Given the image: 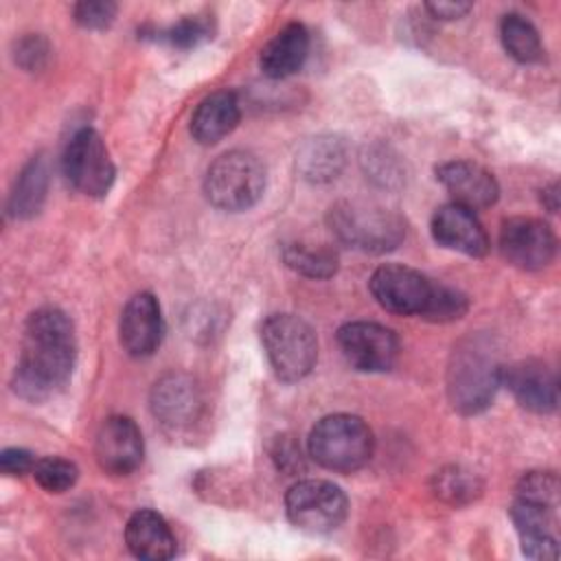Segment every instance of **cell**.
<instances>
[{"label": "cell", "instance_id": "5bb4252c", "mask_svg": "<svg viewBox=\"0 0 561 561\" xmlns=\"http://www.w3.org/2000/svg\"><path fill=\"white\" fill-rule=\"evenodd\" d=\"M162 331L164 327L158 300L147 291L131 296L118 324V337L125 353L131 357H149L160 346Z\"/></svg>", "mask_w": 561, "mask_h": 561}, {"label": "cell", "instance_id": "7402d4cb", "mask_svg": "<svg viewBox=\"0 0 561 561\" xmlns=\"http://www.w3.org/2000/svg\"><path fill=\"white\" fill-rule=\"evenodd\" d=\"M48 188V167L44 156H33L15 180L9 197V213L15 219H28L39 213Z\"/></svg>", "mask_w": 561, "mask_h": 561}, {"label": "cell", "instance_id": "ba28073f", "mask_svg": "<svg viewBox=\"0 0 561 561\" xmlns=\"http://www.w3.org/2000/svg\"><path fill=\"white\" fill-rule=\"evenodd\" d=\"M64 175L83 195L103 197L114 182V162L94 129H79L64 151Z\"/></svg>", "mask_w": 561, "mask_h": 561}, {"label": "cell", "instance_id": "3957f363", "mask_svg": "<svg viewBox=\"0 0 561 561\" xmlns=\"http://www.w3.org/2000/svg\"><path fill=\"white\" fill-rule=\"evenodd\" d=\"M375 449L370 427L355 414H329L320 419L309 434L311 458L337 473L362 469Z\"/></svg>", "mask_w": 561, "mask_h": 561}, {"label": "cell", "instance_id": "d6986e66", "mask_svg": "<svg viewBox=\"0 0 561 561\" xmlns=\"http://www.w3.org/2000/svg\"><path fill=\"white\" fill-rule=\"evenodd\" d=\"M129 552L145 561H164L175 554V535L162 515L149 508L136 511L125 526Z\"/></svg>", "mask_w": 561, "mask_h": 561}, {"label": "cell", "instance_id": "4316f807", "mask_svg": "<svg viewBox=\"0 0 561 561\" xmlns=\"http://www.w3.org/2000/svg\"><path fill=\"white\" fill-rule=\"evenodd\" d=\"M467 307H469V302H467L465 294H460L458 289H454L449 285L434 283L430 302L421 318L432 320V322H451V320L462 318Z\"/></svg>", "mask_w": 561, "mask_h": 561}, {"label": "cell", "instance_id": "7c38bea8", "mask_svg": "<svg viewBox=\"0 0 561 561\" xmlns=\"http://www.w3.org/2000/svg\"><path fill=\"white\" fill-rule=\"evenodd\" d=\"M142 434L129 416H110L101 423L94 438V458L105 473H131L142 462Z\"/></svg>", "mask_w": 561, "mask_h": 561}, {"label": "cell", "instance_id": "d6a6232c", "mask_svg": "<svg viewBox=\"0 0 561 561\" xmlns=\"http://www.w3.org/2000/svg\"><path fill=\"white\" fill-rule=\"evenodd\" d=\"M35 458L31 451L26 449H20V447H9L0 454V467L7 476H22V473H28L33 471L35 467Z\"/></svg>", "mask_w": 561, "mask_h": 561}, {"label": "cell", "instance_id": "ffe728a7", "mask_svg": "<svg viewBox=\"0 0 561 561\" xmlns=\"http://www.w3.org/2000/svg\"><path fill=\"white\" fill-rule=\"evenodd\" d=\"M309 53V33L300 22L285 24L261 50L259 66L270 79H285L300 70Z\"/></svg>", "mask_w": 561, "mask_h": 561}, {"label": "cell", "instance_id": "2e32d148", "mask_svg": "<svg viewBox=\"0 0 561 561\" xmlns=\"http://www.w3.org/2000/svg\"><path fill=\"white\" fill-rule=\"evenodd\" d=\"M432 237L438 245L467 254L484 256L489 252V237L473 210L449 202L432 217Z\"/></svg>", "mask_w": 561, "mask_h": 561}, {"label": "cell", "instance_id": "836d02e7", "mask_svg": "<svg viewBox=\"0 0 561 561\" xmlns=\"http://www.w3.org/2000/svg\"><path fill=\"white\" fill-rule=\"evenodd\" d=\"M427 13L436 20H458L471 11L469 2H447V0H436L425 4Z\"/></svg>", "mask_w": 561, "mask_h": 561}, {"label": "cell", "instance_id": "44dd1931", "mask_svg": "<svg viewBox=\"0 0 561 561\" xmlns=\"http://www.w3.org/2000/svg\"><path fill=\"white\" fill-rule=\"evenodd\" d=\"M241 118L234 92L217 90L199 101L191 116V134L199 145H215L226 138Z\"/></svg>", "mask_w": 561, "mask_h": 561}, {"label": "cell", "instance_id": "603a6c76", "mask_svg": "<svg viewBox=\"0 0 561 561\" xmlns=\"http://www.w3.org/2000/svg\"><path fill=\"white\" fill-rule=\"evenodd\" d=\"M296 164L302 178L311 182L333 180L344 167V145L337 138L318 136L300 149Z\"/></svg>", "mask_w": 561, "mask_h": 561}, {"label": "cell", "instance_id": "4dcf8cb0", "mask_svg": "<svg viewBox=\"0 0 561 561\" xmlns=\"http://www.w3.org/2000/svg\"><path fill=\"white\" fill-rule=\"evenodd\" d=\"M72 13H75V22L79 26L99 31V28H105V26H110L114 22L116 4L114 2H105V0H85V2L75 4Z\"/></svg>", "mask_w": 561, "mask_h": 561}, {"label": "cell", "instance_id": "ac0fdd59", "mask_svg": "<svg viewBox=\"0 0 561 561\" xmlns=\"http://www.w3.org/2000/svg\"><path fill=\"white\" fill-rule=\"evenodd\" d=\"M511 519L519 533L522 550L530 559H557V535H554V508L515 500L511 506Z\"/></svg>", "mask_w": 561, "mask_h": 561}, {"label": "cell", "instance_id": "d4e9b609", "mask_svg": "<svg viewBox=\"0 0 561 561\" xmlns=\"http://www.w3.org/2000/svg\"><path fill=\"white\" fill-rule=\"evenodd\" d=\"M500 37L506 53L519 64H537L543 57V46L537 28L519 13H508L500 22Z\"/></svg>", "mask_w": 561, "mask_h": 561}, {"label": "cell", "instance_id": "6da1fadb", "mask_svg": "<svg viewBox=\"0 0 561 561\" xmlns=\"http://www.w3.org/2000/svg\"><path fill=\"white\" fill-rule=\"evenodd\" d=\"M75 359L77 337L70 318L55 307H42L24 324L13 390L26 401H44L66 386Z\"/></svg>", "mask_w": 561, "mask_h": 561}, {"label": "cell", "instance_id": "7a4b0ae2", "mask_svg": "<svg viewBox=\"0 0 561 561\" xmlns=\"http://www.w3.org/2000/svg\"><path fill=\"white\" fill-rule=\"evenodd\" d=\"M502 386V364L484 335L465 337L454 346L447 366V394L462 414L482 412Z\"/></svg>", "mask_w": 561, "mask_h": 561}, {"label": "cell", "instance_id": "5b68a950", "mask_svg": "<svg viewBox=\"0 0 561 561\" xmlns=\"http://www.w3.org/2000/svg\"><path fill=\"white\" fill-rule=\"evenodd\" d=\"M265 188L263 162L243 149L221 153L206 171L204 193L221 210L239 213L252 208Z\"/></svg>", "mask_w": 561, "mask_h": 561}, {"label": "cell", "instance_id": "52a82bcc", "mask_svg": "<svg viewBox=\"0 0 561 561\" xmlns=\"http://www.w3.org/2000/svg\"><path fill=\"white\" fill-rule=\"evenodd\" d=\"M289 522L305 533H331L348 513L344 491L329 480H300L285 495Z\"/></svg>", "mask_w": 561, "mask_h": 561}, {"label": "cell", "instance_id": "f1b7e54d", "mask_svg": "<svg viewBox=\"0 0 561 561\" xmlns=\"http://www.w3.org/2000/svg\"><path fill=\"white\" fill-rule=\"evenodd\" d=\"M517 500H526L557 511L559 478L552 471H528L517 484Z\"/></svg>", "mask_w": 561, "mask_h": 561}, {"label": "cell", "instance_id": "484cf974", "mask_svg": "<svg viewBox=\"0 0 561 561\" xmlns=\"http://www.w3.org/2000/svg\"><path fill=\"white\" fill-rule=\"evenodd\" d=\"M31 473L37 480V484L48 493H64L79 478L77 465L66 458H59V456H48V458L37 460Z\"/></svg>", "mask_w": 561, "mask_h": 561}, {"label": "cell", "instance_id": "277c9868", "mask_svg": "<svg viewBox=\"0 0 561 561\" xmlns=\"http://www.w3.org/2000/svg\"><path fill=\"white\" fill-rule=\"evenodd\" d=\"M329 226L342 243L373 254L394 250L405 237L403 217L373 202L335 204L329 210Z\"/></svg>", "mask_w": 561, "mask_h": 561}, {"label": "cell", "instance_id": "1f68e13d", "mask_svg": "<svg viewBox=\"0 0 561 561\" xmlns=\"http://www.w3.org/2000/svg\"><path fill=\"white\" fill-rule=\"evenodd\" d=\"M46 55H48V46L37 35H28V37L20 39V44L15 48V61L26 70L39 68L46 61Z\"/></svg>", "mask_w": 561, "mask_h": 561}, {"label": "cell", "instance_id": "cb8c5ba5", "mask_svg": "<svg viewBox=\"0 0 561 561\" xmlns=\"http://www.w3.org/2000/svg\"><path fill=\"white\" fill-rule=\"evenodd\" d=\"M283 261L294 272L309 278H329L337 272V252L324 243L294 241L283 245Z\"/></svg>", "mask_w": 561, "mask_h": 561}, {"label": "cell", "instance_id": "30bf717a", "mask_svg": "<svg viewBox=\"0 0 561 561\" xmlns=\"http://www.w3.org/2000/svg\"><path fill=\"white\" fill-rule=\"evenodd\" d=\"M368 287L386 311L397 316H423L434 283L412 267L390 263L373 272Z\"/></svg>", "mask_w": 561, "mask_h": 561}, {"label": "cell", "instance_id": "8fae6325", "mask_svg": "<svg viewBox=\"0 0 561 561\" xmlns=\"http://www.w3.org/2000/svg\"><path fill=\"white\" fill-rule=\"evenodd\" d=\"M500 250L513 267L535 272L554 259L557 237L541 219L511 217L502 224Z\"/></svg>", "mask_w": 561, "mask_h": 561}, {"label": "cell", "instance_id": "9a60e30c", "mask_svg": "<svg viewBox=\"0 0 561 561\" xmlns=\"http://www.w3.org/2000/svg\"><path fill=\"white\" fill-rule=\"evenodd\" d=\"M436 180L445 186L456 204L473 213L493 206L500 195V186L493 173L469 160L443 162L436 167Z\"/></svg>", "mask_w": 561, "mask_h": 561}, {"label": "cell", "instance_id": "9c48e42d", "mask_svg": "<svg viewBox=\"0 0 561 561\" xmlns=\"http://www.w3.org/2000/svg\"><path fill=\"white\" fill-rule=\"evenodd\" d=\"M337 346L344 359L362 373H383L399 355V340L392 329L377 322H346L337 331Z\"/></svg>", "mask_w": 561, "mask_h": 561}, {"label": "cell", "instance_id": "e0dca14e", "mask_svg": "<svg viewBox=\"0 0 561 561\" xmlns=\"http://www.w3.org/2000/svg\"><path fill=\"white\" fill-rule=\"evenodd\" d=\"M151 408L156 419L171 430L188 427L197 421L202 397L195 381L186 375H167L156 381L151 392Z\"/></svg>", "mask_w": 561, "mask_h": 561}, {"label": "cell", "instance_id": "4fadbf2b", "mask_svg": "<svg viewBox=\"0 0 561 561\" xmlns=\"http://www.w3.org/2000/svg\"><path fill=\"white\" fill-rule=\"evenodd\" d=\"M502 386H506L515 401L530 412L548 414L557 410V375L543 362L522 359L511 366H502Z\"/></svg>", "mask_w": 561, "mask_h": 561}, {"label": "cell", "instance_id": "f546056e", "mask_svg": "<svg viewBox=\"0 0 561 561\" xmlns=\"http://www.w3.org/2000/svg\"><path fill=\"white\" fill-rule=\"evenodd\" d=\"M175 48H193L210 37V28L202 18H182L160 35Z\"/></svg>", "mask_w": 561, "mask_h": 561}, {"label": "cell", "instance_id": "8992f818", "mask_svg": "<svg viewBox=\"0 0 561 561\" xmlns=\"http://www.w3.org/2000/svg\"><path fill=\"white\" fill-rule=\"evenodd\" d=\"M261 342L270 366L283 381H300L318 359L313 329L298 316L274 313L261 327Z\"/></svg>", "mask_w": 561, "mask_h": 561}, {"label": "cell", "instance_id": "83f0119b", "mask_svg": "<svg viewBox=\"0 0 561 561\" xmlns=\"http://www.w3.org/2000/svg\"><path fill=\"white\" fill-rule=\"evenodd\" d=\"M434 491L449 504H462V502L473 500L476 493H480V482L471 471L451 467V469L436 473Z\"/></svg>", "mask_w": 561, "mask_h": 561}]
</instances>
